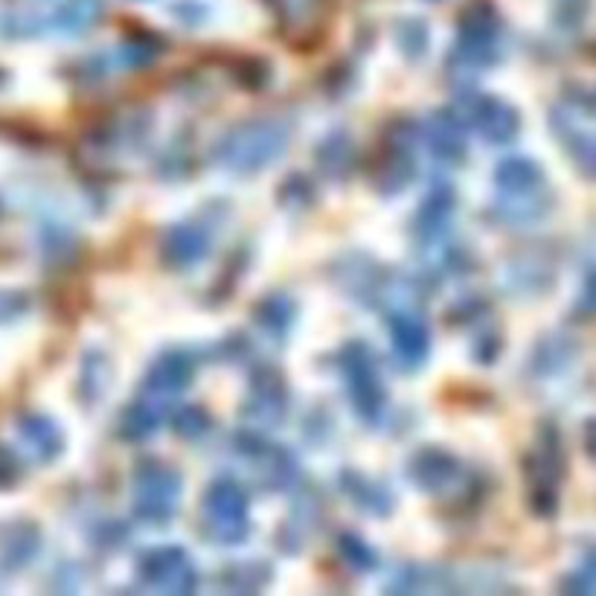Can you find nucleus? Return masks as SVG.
<instances>
[{"instance_id":"obj_1","label":"nucleus","mask_w":596,"mask_h":596,"mask_svg":"<svg viewBox=\"0 0 596 596\" xmlns=\"http://www.w3.org/2000/svg\"><path fill=\"white\" fill-rule=\"evenodd\" d=\"M285 146V132L273 123L245 125L233 132L222 146V160L233 169H257L280 155Z\"/></svg>"},{"instance_id":"obj_2","label":"nucleus","mask_w":596,"mask_h":596,"mask_svg":"<svg viewBox=\"0 0 596 596\" xmlns=\"http://www.w3.org/2000/svg\"><path fill=\"white\" fill-rule=\"evenodd\" d=\"M210 530L222 541H239L245 536V495L230 481H222L207 495Z\"/></svg>"},{"instance_id":"obj_3","label":"nucleus","mask_w":596,"mask_h":596,"mask_svg":"<svg viewBox=\"0 0 596 596\" xmlns=\"http://www.w3.org/2000/svg\"><path fill=\"white\" fill-rule=\"evenodd\" d=\"M178 495V481L164 465H143L137 472V513L149 521L169 518Z\"/></svg>"},{"instance_id":"obj_4","label":"nucleus","mask_w":596,"mask_h":596,"mask_svg":"<svg viewBox=\"0 0 596 596\" xmlns=\"http://www.w3.org/2000/svg\"><path fill=\"white\" fill-rule=\"evenodd\" d=\"M143 576L158 585V588L169 591H187L192 585V567L187 562V555L175 547H164L158 553H151L143 562Z\"/></svg>"},{"instance_id":"obj_5","label":"nucleus","mask_w":596,"mask_h":596,"mask_svg":"<svg viewBox=\"0 0 596 596\" xmlns=\"http://www.w3.org/2000/svg\"><path fill=\"white\" fill-rule=\"evenodd\" d=\"M477 125H481V134H486L488 140L504 143L518 132V116L504 102L483 100L481 109H477Z\"/></svg>"},{"instance_id":"obj_6","label":"nucleus","mask_w":596,"mask_h":596,"mask_svg":"<svg viewBox=\"0 0 596 596\" xmlns=\"http://www.w3.org/2000/svg\"><path fill=\"white\" fill-rule=\"evenodd\" d=\"M204 250H207V239L195 227H178L166 241V254L178 266H190V262L204 257Z\"/></svg>"},{"instance_id":"obj_7","label":"nucleus","mask_w":596,"mask_h":596,"mask_svg":"<svg viewBox=\"0 0 596 596\" xmlns=\"http://www.w3.org/2000/svg\"><path fill=\"white\" fill-rule=\"evenodd\" d=\"M0 547L9 562L24 564L26 559H33L35 547H38V532L26 524H12L7 530L0 532Z\"/></svg>"},{"instance_id":"obj_8","label":"nucleus","mask_w":596,"mask_h":596,"mask_svg":"<svg viewBox=\"0 0 596 596\" xmlns=\"http://www.w3.org/2000/svg\"><path fill=\"white\" fill-rule=\"evenodd\" d=\"M539 166L527 158H509L497 169V181L509 192H530L539 183Z\"/></svg>"},{"instance_id":"obj_9","label":"nucleus","mask_w":596,"mask_h":596,"mask_svg":"<svg viewBox=\"0 0 596 596\" xmlns=\"http://www.w3.org/2000/svg\"><path fill=\"white\" fill-rule=\"evenodd\" d=\"M21 431H24L26 446L33 448L38 457H44V460H50L58 448H61L58 431L47 423V419H42V416H30V419H24V423H21Z\"/></svg>"},{"instance_id":"obj_10","label":"nucleus","mask_w":596,"mask_h":596,"mask_svg":"<svg viewBox=\"0 0 596 596\" xmlns=\"http://www.w3.org/2000/svg\"><path fill=\"white\" fill-rule=\"evenodd\" d=\"M393 340H396L398 356L416 361V358H423L428 335H425L423 324L414 321V317H398V321H393Z\"/></svg>"},{"instance_id":"obj_11","label":"nucleus","mask_w":596,"mask_h":596,"mask_svg":"<svg viewBox=\"0 0 596 596\" xmlns=\"http://www.w3.org/2000/svg\"><path fill=\"white\" fill-rule=\"evenodd\" d=\"M187 381H190V364L183 356H166L151 370V384L160 393H172V390L183 387Z\"/></svg>"},{"instance_id":"obj_12","label":"nucleus","mask_w":596,"mask_h":596,"mask_svg":"<svg viewBox=\"0 0 596 596\" xmlns=\"http://www.w3.org/2000/svg\"><path fill=\"white\" fill-rule=\"evenodd\" d=\"M411 472L419 477L423 486H442L446 481H451V474L457 472V465L451 463L446 454H423L416 457V463L411 465Z\"/></svg>"},{"instance_id":"obj_13","label":"nucleus","mask_w":596,"mask_h":596,"mask_svg":"<svg viewBox=\"0 0 596 596\" xmlns=\"http://www.w3.org/2000/svg\"><path fill=\"white\" fill-rule=\"evenodd\" d=\"M434 149L442 155V158H457L460 151H463V134L457 128L448 116H439L437 123H434Z\"/></svg>"},{"instance_id":"obj_14","label":"nucleus","mask_w":596,"mask_h":596,"mask_svg":"<svg viewBox=\"0 0 596 596\" xmlns=\"http://www.w3.org/2000/svg\"><path fill=\"white\" fill-rule=\"evenodd\" d=\"M155 425H158V416L151 414L149 407H132V411H128V416H125L123 428L128 437L143 439L155 431Z\"/></svg>"},{"instance_id":"obj_15","label":"nucleus","mask_w":596,"mask_h":596,"mask_svg":"<svg viewBox=\"0 0 596 596\" xmlns=\"http://www.w3.org/2000/svg\"><path fill=\"white\" fill-rule=\"evenodd\" d=\"M573 158L582 172L596 178V137H580V143H573Z\"/></svg>"},{"instance_id":"obj_16","label":"nucleus","mask_w":596,"mask_h":596,"mask_svg":"<svg viewBox=\"0 0 596 596\" xmlns=\"http://www.w3.org/2000/svg\"><path fill=\"white\" fill-rule=\"evenodd\" d=\"M207 428V416L201 414L199 407H183L181 414H178V431L183 437H199Z\"/></svg>"},{"instance_id":"obj_17","label":"nucleus","mask_w":596,"mask_h":596,"mask_svg":"<svg viewBox=\"0 0 596 596\" xmlns=\"http://www.w3.org/2000/svg\"><path fill=\"white\" fill-rule=\"evenodd\" d=\"M340 553L347 555L349 562H356L358 567H364V564H373V555L367 553V547H364V544H358L356 539L340 541Z\"/></svg>"},{"instance_id":"obj_18","label":"nucleus","mask_w":596,"mask_h":596,"mask_svg":"<svg viewBox=\"0 0 596 596\" xmlns=\"http://www.w3.org/2000/svg\"><path fill=\"white\" fill-rule=\"evenodd\" d=\"M18 460L12 451H7V448H0V486H7V483H12L18 477Z\"/></svg>"},{"instance_id":"obj_19","label":"nucleus","mask_w":596,"mask_h":596,"mask_svg":"<svg viewBox=\"0 0 596 596\" xmlns=\"http://www.w3.org/2000/svg\"><path fill=\"white\" fill-rule=\"evenodd\" d=\"M582 308H588V312H596V273L585 285V294H582Z\"/></svg>"},{"instance_id":"obj_20","label":"nucleus","mask_w":596,"mask_h":596,"mask_svg":"<svg viewBox=\"0 0 596 596\" xmlns=\"http://www.w3.org/2000/svg\"><path fill=\"white\" fill-rule=\"evenodd\" d=\"M585 448H588V454L596 460V419H591L588 428H585Z\"/></svg>"},{"instance_id":"obj_21","label":"nucleus","mask_w":596,"mask_h":596,"mask_svg":"<svg viewBox=\"0 0 596 596\" xmlns=\"http://www.w3.org/2000/svg\"><path fill=\"white\" fill-rule=\"evenodd\" d=\"M582 105H585V111L596 114V88H594V91L585 93V97H582Z\"/></svg>"}]
</instances>
